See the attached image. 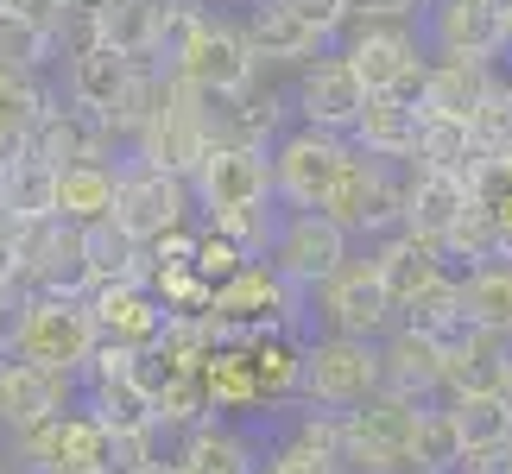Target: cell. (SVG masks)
Returning <instances> with one entry per match:
<instances>
[{"instance_id":"obj_1","label":"cell","mask_w":512,"mask_h":474,"mask_svg":"<svg viewBox=\"0 0 512 474\" xmlns=\"http://www.w3.org/2000/svg\"><path fill=\"white\" fill-rule=\"evenodd\" d=\"M386 392V348L354 342V335H323L304 348V399L317 411H361Z\"/></svg>"},{"instance_id":"obj_2","label":"cell","mask_w":512,"mask_h":474,"mask_svg":"<svg viewBox=\"0 0 512 474\" xmlns=\"http://www.w3.org/2000/svg\"><path fill=\"white\" fill-rule=\"evenodd\" d=\"M291 323H298V291L272 272V260H253L241 279H228L209 310L215 342H266V335H291Z\"/></svg>"},{"instance_id":"obj_3","label":"cell","mask_w":512,"mask_h":474,"mask_svg":"<svg viewBox=\"0 0 512 474\" xmlns=\"http://www.w3.org/2000/svg\"><path fill=\"white\" fill-rule=\"evenodd\" d=\"M140 165L152 171H165V177H190L203 171V158L215 146V127H209V102L196 95L190 83H177V70H171V89H165V108L152 114V127L140 133Z\"/></svg>"},{"instance_id":"obj_4","label":"cell","mask_w":512,"mask_h":474,"mask_svg":"<svg viewBox=\"0 0 512 474\" xmlns=\"http://www.w3.org/2000/svg\"><path fill=\"white\" fill-rule=\"evenodd\" d=\"M253 64H260V57L247 51L241 26H234V19H215V13L196 19V32L184 38V51L171 57L177 83H190L203 102H228V95L253 89Z\"/></svg>"},{"instance_id":"obj_5","label":"cell","mask_w":512,"mask_h":474,"mask_svg":"<svg viewBox=\"0 0 512 474\" xmlns=\"http://www.w3.org/2000/svg\"><path fill=\"white\" fill-rule=\"evenodd\" d=\"M102 348V329L89 316V298H32L26 335H19V361L45 367V373H83Z\"/></svg>"},{"instance_id":"obj_6","label":"cell","mask_w":512,"mask_h":474,"mask_svg":"<svg viewBox=\"0 0 512 474\" xmlns=\"http://www.w3.org/2000/svg\"><path fill=\"white\" fill-rule=\"evenodd\" d=\"M418 411L399 392H380L361 411H348V456L361 474H411V443H418Z\"/></svg>"},{"instance_id":"obj_7","label":"cell","mask_w":512,"mask_h":474,"mask_svg":"<svg viewBox=\"0 0 512 474\" xmlns=\"http://www.w3.org/2000/svg\"><path fill=\"white\" fill-rule=\"evenodd\" d=\"M348 64L354 76L367 83V95H399V102L424 108V83H430V64L418 57V38L405 26H361L348 38Z\"/></svg>"},{"instance_id":"obj_8","label":"cell","mask_w":512,"mask_h":474,"mask_svg":"<svg viewBox=\"0 0 512 474\" xmlns=\"http://www.w3.org/2000/svg\"><path fill=\"white\" fill-rule=\"evenodd\" d=\"M348 152L336 133H317V127H298L291 140H279V152H272V190L291 203V215H317L323 196L336 190V177L348 165Z\"/></svg>"},{"instance_id":"obj_9","label":"cell","mask_w":512,"mask_h":474,"mask_svg":"<svg viewBox=\"0 0 512 474\" xmlns=\"http://www.w3.org/2000/svg\"><path fill=\"white\" fill-rule=\"evenodd\" d=\"M348 266V228H336L329 215H291L272 234V272L291 291H317Z\"/></svg>"},{"instance_id":"obj_10","label":"cell","mask_w":512,"mask_h":474,"mask_svg":"<svg viewBox=\"0 0 512 474\" xmlns=\"http://www.w3.org/2000/svg\"><path fill=\"white\" fill-rule=\"evenodd\" d=\"M190 215V184L184 177H165L152 165H127L121 171V203H114V222H121L140 247H159L165 234L184 228Z\"/></svg>"},{"instance_id":"obj_11","label":"cell","mask_w":512,"mask_h":474,"mask_svg":"<svg viewBox=\"0 0 512 474\" xmlns=\"http://www.w3.org/2000/svg\"><path fill=\"white\" fill-rule=\"evenodd\" d=\"M190 190H196V203H203V215L266 209V196H279V190H272V158H266V152H253V146H222V140L209 146L203 171L190 177Z\"/></svg>"},{"instance_id":"obj_12","label":"cell","mask_w":512,"mask_h":474,"mask_svg":"<svg viewBox=\"0 0 512 474\" xmlns=\"http://www.w3.org/2000/svg\"><path fill=\"white\" fill-rule=\"evenodd\" d=\"M323 316H329V335L373 342V335L399 316V304H392V291H386L380 260H348L336 279L323 285Z\"/></svg>"},{"instance_id":"obj_13","label":"cell","mask_w":512,"mask_h":474,"mask_svg":"<svg viewBox=\"0 0 512 474\" xmlns=\"http://www.w3.org/2000/svg\"><path fill=\"white\" fill-rule=\"evenodd\" d=\"M367 83L354 76L348 57H317V64L304 70V83H298V108H304V127H317V133H354L361 127V114H367Z\"/></svg>"},{"instance_id":"obj_14","label":"cell","mask_w":512,"mask_h":474,"mask_svg":"<svg viewBox=\"0 0 512 474\" xmlns=\"http://www.w3.org/2000/svg\"><path fill=\"white\" fill-rule=\"evenodd\" d=\"M64 399H70V373H45V367L19 361V354L0 361V424H7L19 443H26L32 430L64 418Z\"/></svg>"},{"instance_id":"obj_15","label":"cell","mask_w":512,"mask_h":474,"mask_svg":"<svg viewBox=\"0 0 512 474\" xmlns=\"http://www.w3.org/2000/svg\"><path fill=\"white\" fill-rule=\"evenodd\" d=\"M89 316H95V329H102V342L140 348V354H152L165 342V329H171V310L152 298L146 285H102V291H89Z\"/></svg>"},{"instance_id":"obj_16","label":"cell","mask_w":512,"mask_h":474,"mask_svg":"<svg viewBox=\"0 0 512 474\" xmlns=\"http://www.w3.org/2000/svg\"><path fill=\"white\" fill-rule=\"evenodd\" d=\"M26 456H32V468H51V474H102L108 468V430L89 411H64L57 424L26 437Z\"/></svg>"},{"instance_id":"obj_17","label":"cell","mask_w":512,"mask_h":474,"mask_svg":"<svg viewBox=\"0 0 512 474\" xmlns=\"http://www.w3.org/2000/svg\"><path fill=\"white\" fill-rule=\"evenodd\" d=\"M437 32L443 57H468V64H487V57L506 51V7L500 0H437Z\"/></svg>"},{"instance_id":"obj_18","label":"cell","mask_w":512,"mask_h":474,"mask_svg":"<svg viewBox=\"0 0 512 474\" xmlns=\"http://www.w3.org/2000/svg\"><path fill=\"white\" fill-rule=\"evenodd\" d=\"M32 152L38 158H51L57 171H70V165H108V152H114V127H108V114H89V108H57L45 127L32 133Z\"/></svg>"},{"instance_id":"obj_19","label":"cell","mask_w":512,"mask_h":474,"mask_svg":"<svg viewBox=\"0 0 512 474\" xmlns=\"http://www.w3.org/2000/svg\"><path fill=\"white\" fill-rule=\"evenodd\" d=\"M475 392H512V335L494 329H475L468 342L449 354V373H443V405L456 399H475Z\"/></svg>"},{"instance_id":"obj_20","label":"cell","mask_w":512,"mask_h":474,"mask_svg":"<svg viewBox=\"0 0 512 474\" xmlns=\"http://www.w3.org/2000/svg\"><path fill=\"white\" fill-rule=\"evenodd\" d=\"M475 209V196H468L462 177H449V171H418L411 165V209H405V228L411 234H424V241H437L449 247V234H456V222Z\"/></svg>"},{"instance_id":"obj_21","label":"cell","mask_w":512,"mask_h":474,"mask_svg":"<svg viewBox=\"0 0 512 474\" xmlns=\"http://www.w3.org/2000/svg\"><path fill=\"white\" fill-rule=\"evenodd\" d=\"M443 373H449L443 342L411 335V329H392V342H386V392H399V399H411V405H430L443 392Z\"/></svg>"},{"instance_id":"obj_22","label":"cell","mask_w":512,"mask_h":474,"mask_svg":"<svg viewBox=\"0 0 512 474\" xmlns=\"http://www.w3.org/2000/svg\"><path fill=\"white\" fill-rule=\"evenodd\" d=\"M241 38H247L253 57H266V64H304V57L323 45V38L310 32L285 0H253L247 19H241Z\"/></svg>"},{"instance_id":"obj_23","label":"cell","mask_w":512,"mask_h":474,"mask_svg":"<svg viewBox=\"0 0 512 474\" xmlns=\"http://www.w3.org/2000/svg\"><path fill=\"white\" fill-rule=\"evenodd\" d=\"M399 329L411 335H430V342H443V354H456L468 335H475V323H468V310H462V279L449 272V279L437 285H424L411 304H399V316H392Z\"/></svg>"},{"instance_id":"obj_24","label":"cell","mask_w":512,"mask_h":474,"mask_svg":"<svg viewBox=\"0 0 512 474\" xmlns=\"http://www.w3.org/2000/svg\"><path fill=\"white\" fill-rule=\"evenodd\" d=\"M95 19H102V45L133 57V64H152L165 51V7L159 0H95Z\"/></svg>"},{"instance_id":"obj_25","label":"cell","mask_w":512,"mask_h":474,"mask_svg":"<svg viewBox=\"0 0 512 474\" xmlns=\"http://www.w3.org/2000/svg\"><path fill=\"white\" fill-rule=\"evenodd\" d=\"M373 260H380V272H386L392 304H411L424 285L449 279V253H443L437 241H424V234H411V228H399L380 253H373Z\"/></svg>"},{"instance_id":"obj_26","label":"cell","mask_w":512,"mask_h":474,"mask_svg":"<svg viewBox=\"0 0 512 474\" xmlns=\"http://www.w3.org/2000/svg\"><path fill=\"white\" fill-rule=\"evenodd\" d=\"M133 76H140V64H133V57L95 45V51H83V57H70V102L114 121V108H121L127 89H133Z\"/></svg>"},{"instance_id":"obj_27","label":"cell","mask_w":512,"mask_h":474,"mask_svg":"<svg viewBox=\"0 0 512 474\" xmlns=\"http://www.w3.org/2000/svg\"><path fill=\"white\" fill-rule=\"evenodd\" d=\"M354 140H361L367 158H392V165L405 158L411 165V158H418V140H424V108L399 102V95H373L361 127H354Z\"/></svg>"},{"instance_id":"obj_28","label":"cell","mask_w":512,"mask_h":474,"mask_svg":"<svg viewBox=\"0 0 512 474\" xmlns=\"http://www.w3.org/2000/svg\"><path fill=\"white\" fill-rule=\"evenodd\" d=\"M114 203H121V171H114V165H70V171H57V222L102 228V222H114Z\"/></svg>"},{"instance_id":"obj_29","label":"cell","mask_w":512,"mask_h":474,"mask_svg":"<svg viewBox=\"0 0 512 474\" xmlns=\"http://www.w3.org/2000/svg\"><path fill=\"white\" fill-rule=\"evenodd\" d=\"M487 95H494V76H487V64H468V57H443V64H430L424 114H437V121H468V127H475V114H481Z\"/></svg>"},{"instance_id":"obj_30","label":"cell","mask_w":512,"mask_h":474,"mask_svg":"<svg viewBox=\"0 0 512 474\" xmlns=\"http://www.w3.org/2000/svg\"><path fill=\"white\" fill-rule=\"evenodd\" d=\"M0 215L7 222H57V165L32 146L0 171Z\"/></svg>"},{"instance_id":"obj_31","label":"cell","mask_w":512,"mask_h":474,"mask_svg":"<svg viewBox=\"0 0 512 474\" xmlns=\"http://www.w3.org/2000/svg\"><path fill=\"white\" fill-rule=\"evenodd\" d=\"M83 253H89V272H95V291L102 285H146L152 279V247H140L121 222L83 228Z\"/></svg>"},{"instance_id":"obj_32","label":"cell","mask_w":512,"mask_h":474,"mask_svg":"<svg viewBox=\"0 0 512 474\" xmlns=\"http://www.w3.org/2000/svg\"><path fill=\"white\" fill-rule=\"evenodd\" d=\"M209 127H215V140H222V146L266 152V140L279 133V102L260 95V89H241V95H228V102H209Z\"/></svg>"},{"instance_id":"obj_33","label":"cell","mask_w":512,"mask_h":474,"mask_svg":"<svg viewBox=\"0 0 512 474\" xmlns=\"http://www.w3.org/2000/svg\"><path fill=\"white\" fill-rule=\"evenodd\" d=\"M203 386H209V405L215 411L266 405L260 399V380H253V342H215L209 367H203Z\"/></svg>"},{"instance_id":"obj_34","label":"cell","mask_w":512,"mask_h":474,"mask_svg":"<svg viewBox=\"0 0 512 474\" xmlns=\"http://www.w3.org/2000/svg\"><path fill=\"white\" fill-rule=\"evenodd\" d=\"M468 468V443L449 405H424L418 411V443H411V474H462Z\"/></svg>"},{"instance_id":"obj_35","label":"cell","mask_w":512,"mask_h":474,"mask_svg":"<svg viewBox=\"0 0 512 474\" xmlns=\"http://www.w3.org/2000/svg\"><path fill=\"white\" fill-rule=\"evenodd\" d=\"M89 418L108 430V437H121V430H159V399L140 386V373L133 380H102L89 399Z\"/></svg>"},{"instance_id":"obj_36","label":"cell","mask_w":512,"mask_h":474,"mask_svg":"<svg viewBox=\"0 0 512 474\" xmlns=\"http://www.w3.org/2000/svg\"><path fill=\"white\" fill-rule=\"evenodd\" d=\"M462 310L475 329H494V335H512V260H494V266H475L462 279Z\"/></svg>"},{"instance_id":"obj_37","label":"cell","mask_w":512,"mask_h":474,"mask_svg":"<svg viewBox=\"0 0 512 474\" xmlns=\"http://www.w3.org/2000/svg\"><path fill=\"white\" fill-rule=\"evenodd\" d=\"M184 474H253V449L247 437H234L222 424H203L184 437V456H177Z\"/></svg>"},{"instance_id":"obj_38","label":"cell","mask_w":512,"mask_h":474,"mask_svg":"<svg viewBox=\"0 0 512 474\" xmlns=\"http://www.w3.org/2000/svg\"><path fill=\"white\" fill-rule=\"evenodd\" d=\"M475 127L468 121H437V114H424V140H418V158L411 165L418 171H449V177H462L468 165H475Z\"/></svg>"},{"instance_id":"obj_39","label":"cell","mask_w":512,"mask_h":474,"mask_svg":"<svg viewBox=\"0 0 512 474\" xmlns=\"http://www.w3.org/2000/svg\"><path fill=\"white\" fill-rule=\"evenodd\" d=\"M253 380H260V399L304 392V348L291 342V335H266V342H253Z\"/></svg>"},{"instance_id":"obj_40","label":"cell","mask_w":512,"mask_h":474,"mask_svg":"<svg viewBox=\"0 0 512 474\" xmlns=\"http://www.w3.org/2000/svg\"><path fill=\"white\" fill-rule=\"evenodd\" d=\"M449 411H456V424H462L468 456H475V449H500V443H512V405L500 399V392H475V399H456Z\"/></svg>"},{"instance_id":"obj_41","label":"cell","mask_w":512,"mask_h":474,"mask_svg":"<svg viewBox=\"0 0 512 474\" xmlns=\"http://www.w3.org/2000/svg\"><path fill=\"white\" fill-rule=\"evenodd\" d=\"M57 38L45 26H32L26 13H13V7H0V70H13V76H38V64L51 57Z\"/></svg>"},{"instance_id":"obj_42","label":"cell","mask_w":512,"mask_h":474,"mask_svg":"<svg viewBox=\"0 0 512 474\" xmlns=\"http://www.w3.org/2000/svg\"><path fill=\"white\" fill-rule=\"evenodd\" d=\"M443 253H449V260H468V272H475V266H494L500 260V222H494V209H487V203L468 209Z\"/></svg>"},{"instance_id":"obj_43","label":"cell","mask_w":512,"mask_h":474,"mask_svg":"<svg viewBox=\"0 0 512 474\" xmlns=\"http://www.w3.org/2000/svg\"><path fill=\"white\" fill-rule=\"evenodd\" d=\"M462 184L475 203H512V146L506 152H475V165L462 171Z\"/></svg>"},{"instance_id":"obj_44","label":"cell","mask_w":512,"mask_h":474,"mask_svg":"<svg viewBox=\"0 0 512 474\" xmlns=\"http://www.w3.org/2000/svg\"><path fill=\"white\" fill-rule=\"evenodd\" d=\"M209 234L234 241L241 253H260L279 228H272V215H266V209H228V215H209Z\"/></svg>"},{"instance_id":"obj_45","label":"cell","mask_w":512,"mask_h":474,"mask_svg":"<svg viewBox=\"0 0 512 474\" xmlns=\"http://www.w3.org/2000/svg\"><path fill=\"white\" fill-rule=\"evenodd\" d=\"M247 266H253V253H241L234 241H222V234H203V241H196V272H203L215 291H222L228 279H241Z\"/></svg>"},{"instance_id":"obj_46","label":"cell","mask_w":512,"mask_h":474,"mask_svg":"<svg viewBox=\"0 0 512 474\" xmlns=\"http://www.w3.org/2000/svg\"><path fill=\"white\" fill-rule=\"evenodd\" d=\"M475 146L481 152H506L512 146V83H494V95L475 114Z\"/></svg>"},{"instance_id":"obj_47","label":"cell","mask_w":512,"mask_h":474,"mask_svg":"<svg viewBox=\"0 0 512 474\" xmlns=\"http://www.w3.org/2000/svg\"><path fill=\"white\" fill-rule=\"evenodd\" d=\"M159 456H152V430H121L108 437V468L102 474H152Z\"/></svg>"},{"instance_id":"obj_48","label":"cell","mask_w":512,"mask_h":474,"mask_svg":"<svg viewBox=\"0 0 512 474\" xmlns=\"http://www.w3.org/2000/svg\"><path fill=\"white\" fill-rule=\"evenodd\" d=\"M266 474H342V462H336V456H323V449H310V443H298V437H291L285 449H272Z\"/></svg>"},{"instance_id":"obj_49","label":"cell","mask_w":512,"mask_h":474,"mask_svg":"<svg viewBox=\"0 0 512 474\" xmlns=\"http://www.w3.org/2000/svg\"><path fill=\"white\" fill-rule=\"evenodd\" d=\"M7 7H13V13H26L32 26H45L51 38H64V32L76 26V13L89 7V0H7Z\"/></svg>"},{"instance_id":"obj_50","label":"cell","mask_w":512,"mask_h":474,"mask_svg":"<svg viewBox=\"0 0 512 474\" xmlns=\"http://www.w3.org/2000/svg\"><path fill=\"white\" fill-rule=\"evenodd\" d=\"M285 7L298 13V19H304V26L317 32V38H336V32L348 26V19H354V0H285Z\"/></svg>"},{"instance_id":"obj_51","label":"cell","mask_w":512,"mask_h":474,"mask_svg":"<svg viewBox=\"0 0 512 474\" xmlns=\"http://www.w3.org/2000/svg\"><path fill=\"white\" fill-rule=\"evenodd\" d=\"M26 310H32V291L0 285V361H7V354H19V335H26Z\"/></svg>"},{"instance_id":"obj_52","label":"cell","mask_w":512,"mask_h":474,"mask_svg":"<svg viewBox=\"0 0 512 474\" xmlns=\"http://www.w3.org/2000/svg\"><path fill=\"white\" fill-rule=\"evenodd\" d=\"M89 373H95V386H102V380H133V373H140V348L102 342V348H95V361H89Z\"/></svg>"},{"instance_id":"obj_53","label":"cell","mask_w":512,"mask_h":474,"mask_svg":"<svg viewBox=\"0 0 512 474\" xmlns=\"http://www.w3.org/2000/svg\"><path fill=\"white\" fill-rule=\"evenodd\" d=\"M411 7H418V0H354V13H361L367 26H399Z\"/></svg>"},{"instance_id":"obj_54","label":"cell","mask_w":512,"mask_h":474,"mask_svg":"<svg viewBox=\"0 0 512 474\" xmlns=\"http://www.w3.org/2000/svg\"><path fill=\"white\" fill-rule=\"evenodd\" d=\"M0 285H19V253H13V234L0 228Z\"/></svg>"},{"instance_id":"obj_55","label":"cell","mask_w":512,"mask_h":474,"mask_svg":"<svg viewBox=\"0 0 512 474\" xmlns=\"http://www.w3.org/2000/svg\"><path fill=\"white\" fill-rule=\"evenodd\" d=\"M487 209L500 222V260H512V203H487Z\"/></svg>"},{"instance_id":"obj_56","label":"cell","mask_w":512,"mask_h":474,"mask_svg":"<svg viewBox=\"0 0 512 474\" xmlns=\"http://www.w3.org/2000/svg\"><path fill=\"white\" fill-rule=\"evenodd\" d=\"M19 83H26V76L0 70V114H13V102H19Z\"/></svg>"},{"instance_id":"obj_57","label":"cell","mask_w":512,"mask_h":474,"mask_svg":"<svg viewBox=\"0 0 512 474\" xmlns=\"http://www.w3.org/2000/svg\"><path fill=\"white\" fill-rule=\"evenodd\" d=\"M152 474H184V468H177V462H159V468H152Z\"/></svg>"},{"instance_id":"obj_58","label":"cell","mask_w":512,"mask_h":474,"mask_svg":"<svg viewBox=\"0 0 512 474\" xmlns=\"http://www.w3.org/2000/svg\"><path fill=\"white\" fill-rule=\"evenodd\" d=\"M506 57H512V13H506Z\"/></svg>"},{"instance_id":"obj_59","label":"cell","mask_w":512,"mask_h":474,"mask_svg":"<svg viewBox=\"0 0 512 474\" xmlns=\"http://www.w3.org/2000/svg\"><path fill=\"white\" fill-rule=\"evenodd\" d=\"M26 474H51V468H26Z\"/></svg>"},{"instance_id":"obj_60","label":"cell","mask_w":512,"mask_h":474,"mask_svg":"<svg viewBox=\"0 0 512 474\" xmlns=\"http://www.w3.org/2000/svg\"><path fill=\"white\" fill-rule=\"evenodd\" d=\"M0 228H7V215H0Z\"/></svg>"},{"instance_id":"obj_61","label":"cell","mask_w":512,"mask_h":474,"mask_svg":"<svg viewBox=\"0 0 512 474\" xmlns=\"http://www.w3.org/2000/svg\"><path fill=\"white\" fill-rule=\"evenodd\" d=\"M506 405H512V392H506Z\"/></svg>"},{"instance_id":"obj_62","label":"cell","mask_w":512,"mask_h":474,"mask_svg":"<svg viewBox=\"0 0 512 474\" xmlns=\"http://www.w3.org/2000/svg\"><path fill=\"white\" fill-rule=\"evenodd\" d=\"M0 7H7V0H0Z\"/></svg>"}]
</instances>
